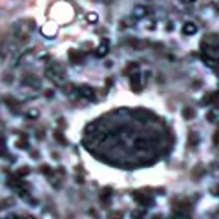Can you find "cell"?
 <instances>
[{
  "mask_svg": "<svg viewBox=\"0 0 219 219\" xmlns=\"http://www.w3.org/2000/svg\"><path fill=\"white\" fill-rule=\"evenodd\" d=\"M195 31H197V26H195V24H192V22L184 24V33H186V35H194Z\"/></svg>",
  "mask_w": 219,
  "mask_h": 219,
  "instance_id": "1",
  "label": "cell"
},
{
  "mask_svg": "<svg viewBox=\"0 0 219 219\" xmlns=\"http://www.w3.org/2000/svg\"><path fill=\"white\" fill-rule=\"evenodd\" d=\"M190 2H194V0H190Z\"/></svg>",
  "mask_w": 219,
  "mask_h": 219,
  "instance_id": "2",
  "label": "cell"
}]
</instances>
